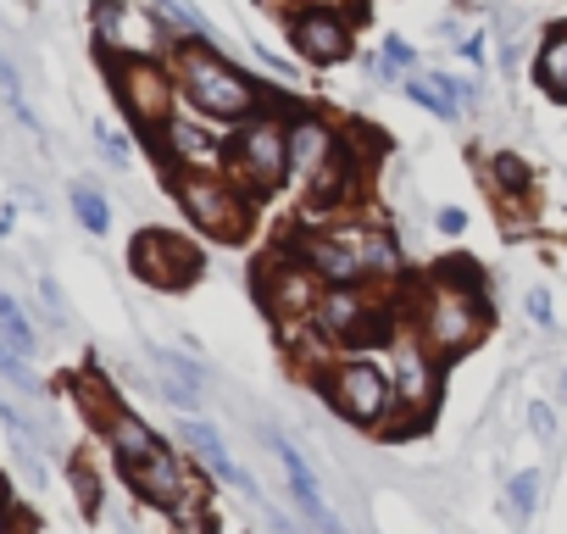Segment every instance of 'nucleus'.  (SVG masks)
<instances>
[{"mask_svg":"<svg viewBox=\"0 0 567 534\" xmlns=\"http://www.w3.org/2000/svg\"><path fill=\"white\" fill-rule=\"evenodd\" d=\"M167 189L178 195L184 217L206 234V239H223V245H239L256 223V201L228 178V173H178L167 178Z\"/></svg>","mask_w":567,"mask_h":534,"instance_id":"nucleus-3","label":"nucleus"},{"mask_svg":"<svg viewBox=\"0 0 567 534\" xmlns=\"http://www.w3.org/2000/svg\"><path fill=\"white\" fill-rule=\"evenodd\" d=\"M228 178L256 201L290 178V123L284 117H245V129L228 145Z\"/></svg>","mask_w":567,"mask_h":534,"instance_id":"nucleus-4","label":"nucleus"},{"mask_svg":"<svg viewBox=\"0 0 567 534\" xmlns=\"http://www.w3.org/2000/svg\"><path fill=\"white\" fill-rule=\"evenodd\" d=\"M462 57H467V62H484V34H473V40L462 45Z\"/></svg>","mask_w":567,"mask_h":534,"instance_id":"nucleus-33","label":"nucleus"},{"mask_svg":"<svg viewBox=\"0 0 567 534\" xmlns=\"http://www.w3.org/2000/svg\"><path fill=\"white\" fill-rule=\"evenodd\" d=\"M0 418H7V423H12V429H23V423H18V412H12V407H7V401H0Z\"/></svg>","mask_w":567,"mask_h":534,"instance_id":"nucleus-34","label":"nucleus"},{"mask_svg":"<svg viewBox=\"0 0 567 534\" xmlns=\"http://www.w3.org/2000/svg\"><path fill=\"white\" fill-rule=\"evenodd\" d=\"M412 62H417L412 45H406L401 34H390V40H384V73H412Z\"/></svg>","mask_w":567,"mask_h":534,"instance_id":"nucleus-26","label":"nucleus"},{"mask_svg":"<svg viewBox=\"0 0 567 534\" xmlns=\"http://www.w3.org/2000/svg\"><path fill=\"white\" fill-rule=\"evenodd\" d=\"M68 201H73V217H79L90 234H106V228H112V206H106V195H101L95 184H73Z\"/></svg>","mask_w":567,"mask_h":534,"instance_id":"nucleus-23","label":"nucleus"},{"mask_svg":"<svg viewBox=\"0 0 567 534\" xmlns=\"http://www.w3.org/2000/svg\"><path fill=\"white\" fill-rule=\"evenodd\" d=\"M106 73H112L117 106H123V117H128L134 129L162 134V129L173 123V101H178L173 68H162V62H151V57H128V62H106Z\"/></svg>","mask_w":567,"mask_h":534,"instance_id":"nucleus-6","label":"nucleus"},{"mask_svg":"<svg viewBox=\"0 0 567 534\" xmlns=\"http://www.w3.org/2000/svg\"><path fill=\"white\" fill-rule=\"evenodd\" d=\"M323 401L346 418V423H357V429H384L390 423V412H395V384L373 368V362H334L323 379Z\"/></svg>","mask_w":567,"mask_h":534,"instance_id":"nucleus-7","label":"nucleus"},{"mask_svg":"<svg viewBox=\"0 0 567 534\" xmlns=\"http://www.w3.org/2000/svg\"><path fill=\"white\" fill-rule=\"evenodd\" d=\"M0 95H7V106L23 112V79H18V68L7 62V51H0ZM23 117H29V112H23Z\"/></svg>","mask_w":567,"mask_h":534,"instance_id":"nucleus-27","label":"nucleus"},{"mask_svg":"<svg viewBox=\"0 0 567 534\" xmlns=\"http://www.w3.org/2000/svg\"><path fill=\"white\" fill-rule=\"evenodd\" d=\"M162 145H167L173 173H228V145H234V134H212V129H200V123L173 117V123L162 129Z\"/></svg>","mask_w":567,"mask_h":534,"instance_id":"nucleus-12","label":"nucleus"},{"mask_svg":"<svg viewBox=\"0 0 567 534\" xmlns=\"http://www.w3.org/2000/svg\"><path fill=\"white\" fill-rule=\"evenodd\" d=\"M434 396H440V362H434V351L423 346V335H417V340L406 335V340L395 346V407H412L417 418H429Z\"/></svg>","mask_w":567,"mask_h":534,"instance_id":"nucleus-14","label":"nucleus"},{"mask_svg":"<svg viewBox=\"0 0 567 534\" xmlns=\"http://www.w3.org/2000/svg\"><path fill=\"white\" fill-rule=\"evenodd\" d=\"M528 423H534V434H539V440H550V434H556V423H550V412H545L539 401H528Z\"/></svg>","mask_w":567,"mask_h":534,"instance_id":"nucleus-32","label":"nucleus"},{"mask_svg":"<svg viewBox=\"0 0 567 534\" xmlns=\"http://www.w3.org/2000/svg\"><path fill=\"white\" fill-rule=\"evenodd\" d=\"M178 440L217 473V479H228V484H239V468H234V456H228V445H223V434L212 429V423H184L178 429Z\"/></svg>","mask_w":567,"mask_h":534,"instance_id":"nucleus-22","label":"nucleus"},{"mask_svg":"<svg viewBox=\"0 0 567 534\" xmlns=\"http://www.w3.org/2000/svg\"><path fill=\"white\" fill-rule=\"evenodd\" d=\"M296 256L323 274L329 285H362L368 279V256H362V223H346V228H323V234H301L296 239Z\"/></svg>","mask_w":567,"mask_h":534,"instance_id":"nucleus-10","label":"nucleus"},{"mask_svg":"<svg viewBox=\"0 0 567 534\" xmlns=\"http://www.w3.org/2000/svg\"><path fill=\"white\" fill-rule=\"evenodd\" d=\"M123 479L151 501V506H167V512H178L189 495H195V484L184 479V462L162 445V451H151L145 462H134V468H123Z\"/></svg>","mask_w":567,"mask_h":534,"instance_id":"nucleus-15","label":"nucleus"},{"mask_svg":"<svg viewBox=\"0 0 567 534\" xmlns=\"http://www.w3.org/2000/svg\"><path fill=\"white\" fill-rule=\"evenodd\" d=\"M90 23H95L101 62H128V57L156 62L162 51H178V40H167V23L151 7H134V0H95Z\"/></svg>","mask_w":567,"mask_h":534,"instance_id":"nucleus-5","label":"nucleus"},{"mask_svg":"<svg viewBox=\"0 0 567 534\" xmlns=\"http://www.w3.org/2000/svg\"><path fill=\"white\" fill-rule=\"evenodd\" d=\"M256 290H261L267 312H278V318H312L318 301H323L318 285H312V267H307L301 256L272 261V267H267V279H256Z\"/></svg>","mask_w":567,"mask_h":534,"instance_id":"nucleus-13","label":"nucleus"},{"mask_svg":"<svg viewBox=\"0 0 567 534\" xmlns=\"http://www.w3.org/2000/svg\"><path fill=\"white\" fill-rule=\"evenodd\" d=\"M561 396H567V373H561Z\"/></svg>","mask_w":567,"mask_h":534,"instance_id":"nucleus-36","label":"nucleus"},{"mask_svg":"<svg viewBox=\"0 0 567 534\" xmlns=\"http://www.w3.org/2000/svg\"><path fill=\"white\" fill-rule=\"evenodd\" d=\"M101 429H106V445H112L117 468H134V462H145L151 451H162L156 429H151L145 418H134L128 407H112V412L101 418Z\"/></svg>","mask_w":567,"mask_h":534,"instance_id":"nucleus-18","label":"nucleus"},{"mask_svg":"<svg viewBox=\"0 0 567 534\" xmlns=\"http://www.w3.org/2000/svg\"><path fill=\"white\" fill-rule=\"evenodd\" d=\"M506 506H512L517 517H534V512H539V473H534V468H528V473H512Z\"/></svg>","mask_w":567,"mask_h":534,"instance_id":"nucleus-25","label":"nucleus"},{"mask_svg":"<svg viewBox=\"0 0 567 534\" xmlns=\"http://www.w3.org/2000/svg\"><path fill=\"white\" fill-rule=\"evenodd\" d=\"M528 318H534L539 329H550V324H556V312H550V290H539V285L528 290Z\"/></svg>","mask_w":567,"mask_h":534,"instance_id":"nucleus-28","label":"nucleus"},{"mask_svg":"<svg viewBox=\"0 0 567 534\" xmlns=\"http://www.w3.org/2000/svg\"><path fill=\"white\" fill-rule=\"evenodd\" d=\"M73 484H79V501H84V512H95V506H101V490H95V473H90L84 462L73 468Z\"/></svg>","mask_w":567,"mask_h":534,"instance_id":"nucleus-29","label":"nucleus"},{"mask_svg":"<svg viewBox=\"0 0 567 534\" xmlns=\"http://www.w3.org/2000/svg\"><path fill=\"white\" fill-rule=\"evenodd\" d=\"M312 324H318L334 346H368V340H384V335H390V312H384L362 285H334V290L318 301Z\"/></svg>","mask_w":567,"mask_h":534,"instance_id":"nucleus-9","label":"nucleus"},{"mask_svg":"<svg viewBox=\"0 0 567 534\" xmlns=\"http://www.w3.org/2000/svg\"><path fill=\"white\" fill-rule=\"evenodd\" d=\"M489 178H495V189H501L506 201L528 195V162H523V156H512V151L489 156Z\"/></svg>","mask_w":567,"mask_h":534,"instance_id":"nucleus-24","label":"nucleus"},{"mask_svg":"<svg viewBox=\"0 0 567 534\" xmlns=\"http://www.w3.org/2000/svg\"><path fill=\"white\" fill-rule=\"evenodd\" d=\"M128 267H134V279L151 285V290H189V285L200 279V256H195L178 234H167V228L134 234Z\"/></svg>","mask_w":567,"mask_h":534,"instance_id":"nucleus-8","label":"nucleus"},{"mask_svg":"<svg viewBox=\"0 0 567 534\" xmlns=\"http://www.w3.org/2000/svg\"><path fill=\"white\" fill-rule=\"evenodd\" d=\"M151 368H156L162 396H167L173 407H184V412H195V407H200V373H195L184 357H173V351H151Z\"/></svg>","mask_w":567,"mask_h":534,"instance_id":"nucleus-19","label":"nucleus"},{"mask_svg":"<svg viewBox=\"0 0 567 534\" xmlns=\"http://www.w3.org/2000/svg\"><path fill=\"white\" fill-rule=\"evenodd\" d=\"M290 40L312 68H334L357 51V23H346L334 7H307L290 18Z\"/></svg>","mask_w":567,"mask_h":534,"instance_id":"nucleus-11","label":"nucleus"},{"mask_svg":"<svg viewBox=\"0 0 567 534\" xmlns=\"http://www.w3.org/2000/svg\"><path fill=\"white\" fill-rule=\"evenodd\" d=\"M434 223H440V234H462V228H467V212H462V206H440Z\"/></svg>","mask_w":567,"mask_h":534,"instance_id":"nucleus-31","label":"nucleus"},{"mask_svg":"<svg viewBox=\"0 0 567 534\" xmlns=\"http://www.w3.org/2000/svg\"><path fill=\"white\" fill-rule=\"evenodd\" d=\"M272 451H278V462H284V473H290V490H296V506L307 512V523L318 528V534H346V523L334 517V506L323 501V490H318V473L301 462V451L284 440V434H272Z\"/></svg>","mask_w":567,"mask_h":534,"instance_id":"nucleus-16","label":"nucleus"},{"mask_svg":"<svg viewBox=\"0 0 567 534\" xmlns=\"http://www.w3.org/2000/svg\"><path fill=\"white\" fill-rule=\"evenodd\" d=\"M467 95H473V90L456 84V79H406V101H417L423 112H434V117H445V123L462 117V101H467Z\"/></svg>","mask_w":567,"mask_h":534,"instance_id":"nucleus-20","label":"nucleus"},{"mask_svg":"<svg viewBox=\"0 0 567 534\" xmlns=\"http://www.w3.org/2000/svg\"><path fill=\"white\" fill-rule=\"evenodd\" d=\"M467 267L473 261H440V274L429 279V290L417 301V335L434 357H456V351L478 346V335L489 329V296L478 290Z\"/></svg>","mask_w":567,"mask_h":534,"instance_id":"nucleus-1","label":"nucleus"},{"mask_svg":"<svg viewBox=\"0 0 567 534\" xmlns=\"http://www.w3.org/2000/svg\"><path fill=\"white\" fill-rule=\"evenodd\" d=\"M95 140H101V151H106V156H112V162H128V145H123V140H117V134H112V129H106V123H101V129H95Z\"/></svg>","mask_w":567,"mask_h":534,"instance_id":"nucleus-30","label":"nucleus"},{"mask_svg":"<svg viewBox=\"0 0 567 534\" xmlns=\"http://www.w3.org/2000/svg\"><path fill=\"white\" fill-rule=\"evenodd\" d=\"M534 84L550 95V101H567V23L545 34L539 57H534Z\"/></svg>","mask_w":567,"mask_h":534,"instance_id":"nucleus-21","label":"nucleus"},{"mask_svg":"<svg viewBox=\"0 0 567 534\" xmlns=\"http://www.w3.org/2000/svg\"><path fill=\"white\" fill-rule=\"evenodd\" d=\"M334 151H340V134L323 117H312V112H296L290 117V178L307 184Z\"/></svg>","mask_w":567,"mask_h":534,"instance_id":"nucleus-17","label":"nucleus"},{"mask_svg":"<svg viewBox=\"0 0 567 534\" xmlns=\"http://www.w3.org/2000/svg\"><path fill=\"white\" fill-rule=\"evenodd\" d=\"M12 506V490H7V479H0V512H7Z\"/></svg>","mask_w":567,"mask_h":534,"instance_id":"nucleus-35","label":"nucleus"},{"mask_svg":"<svg viewBox=\"0 0 567 534\" xmlns=\"http://www.w3.org/2000/svg\"><path fill=\"white\" fill-rule=\"evenodd\" d=\"M173 79H178L184 101H189L195 112L217 117V123H245V117H256V106H261V90H256L234 62H223L206 40H178V51H173Z\"/></svg>","mask_w":567,"mask_h":534,"instance_id":"nucleus-2","label":"nucleus"}]
</instances>
